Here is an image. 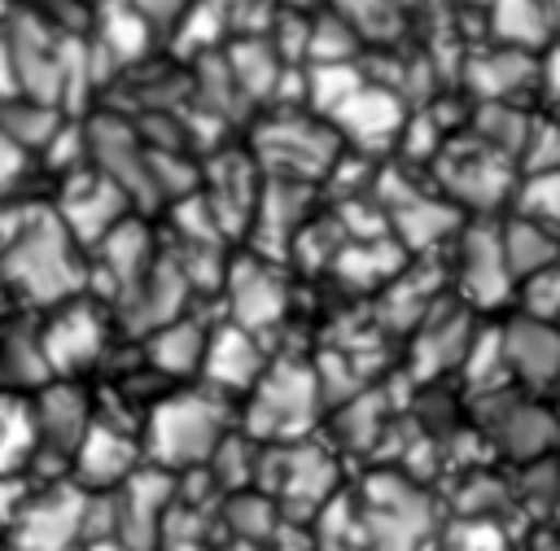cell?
<instances>
[{"label": "cell", "mask_w": 560, "mask_h": 551, "mask_svg": "<svg viewBox=\"0 0 560 551\" xmlns=\"http://www.w3.org/2000/svg\"><path fill=\"white\" fill-rule=\"evenodd\" d=\"M4 276L13 284L26 289V297L35 302H66L74 293H83L88 284V262L79 258V241L70 236V227L57 219V210H35L9 241V258H4Z\"/></svg>", "instance_id": "6da1fadb"}, {"label": "cell", "mask_w": 560, "mask_h": 551, "mask_svg": "<svg viewBox=\"0 0 560 551\" xmlns=\"http://www.w3.org/2000/svg\"><path fill=\"white\" fill-rule=\"evenodd\" d=\"M354 512L368 551H420L438 534V507L429 490H420L416 477L398 468L368 472Z\"/></svg>", "instance_id": "7a4b0ae2"}, {"label": "cell", "mask_w": 560, "mask_h": 551, "mask_svg": "<svg viewBox=\"0 0 560 551\" xmlns=\"http://www.w3.org/2000/svg\"><path fill=\"white\" fill-rule=\"evenodd\" d=\"M144 446L149 459L166 472H184V468H201L210 459V450L219 446V437L228 433V398L214 389H188V394H171L149 411V429H144Z\"/></svg>", "instance_id": "3957f363"}, {"label": "cell", "mask_w": 560, "mask_h": 551, "mask_svg": "<svg viewBox=\"0 0 560 551\" xmlns=\"http://www.w3.org/2000/svg\"><path fill=\"white\" fill-rule=\"evenodd\" d=\"M254 485L276 499L280 516L311 520L341 490V468H337V455L328 446L311 442V437H298V442H262L258 446Z\"/></svg>", "instance_id": "277c9868"}, {"label": "cell", "mask_w": 560, "mask_h": 551, "mask_svg": "<svg viewBox=\"0 0 560 551\" xmlns=\"http://www.w3.org/2000/svg\"><path fill=\"white\" fill-rule=\"evenodd\" d=\"M324 415L315 372L302 359H280L267 363V372L254 380L249 402L241 411V433L254 442H298L311 437L315 420Z\"/></svg>", "instance_id": "5b68a950"}, {"label": "cell", "mask_w": 560, "mask_h": 551, "mask_svg": "<svg viewBox=\"0 0 560 551\" xmlns=\"http://www.w3.org/2000/svg\"><path fill=\"white\" fill-rule=\"evenodd\" d=\"M341 149L346 144L332 122H319L306 109H276L254 127V162L276 179L319 184Z\"/></svg>", "instance_id": "8992f818"}, {"label": "cell", "mask_w": 560, "mask_h": 551, "mask_svg": "<svg viewBox=\"0 0 560 551\" xmlns=\"http://www.w3.org/2000/svg\"><path fill=\"white\" fill-rule=\"evenodd\" d=\"M433 179L455 206L499 210L512 197L516 162L508 153L481 144L472 131H464L459 140H442V149L433 153Z\"/></svg>", "instance_id": "52a82bcc"}, {"label": "cell", "mask_w": 560, "mask_h": 551, "mask_svg": "<svg viewBox=\"0 0 560 551\" xmlns=\"http://www.w3.org/2000/svg\"><path fill=\"white\" fill-rule=\"evenodd\" d=\"M223 302H228V324L254 332V337H267L271 328L284 324L289 315V280L280 271V262L271 258H232L228 271H223Z\"/></svg>", "instance_id": "ba28073f"}, {"label": "cell", "mask_w": 560, "mask_h": 551, "mask_svg": "<svg viewBox=\"0 0 560 551\" xmlns=\"http://www.w3.org/2000/svg\"><path fill=\"white\" fill-rule=\"evenodd\" d=\"M411 380L429 385L446 372H459V359L477 332V310L468 302H451V297H438L429 306V315L411 328Z\"/></svg>", "instance_id": "9c48e42d"}, {"label": "cell", "mask_w": 560, "mask_h": 551, "mask_svg": "<svg viewBox=\"0 0 560 551\" xmlns=\"http://www.w3.org/2000/svg\"><path fill=\"white\" fill-rule=\"evenodd\" d=\"M402 118H407V101H402L398 92H389L385 83H372V79H363V83L328 114V122H332V131L341 136V144H350V149H359V153H368V157L394 149V140H398V131H402Z\"/></svg>", "instance_id": "30bf717a"}, {"label": "cell", "mask_w": 560, "mask_h": 551, "mask_svg": "<svg viewBox=\"0 0 560 551\" xmlns=\"http://www.w3.org/2000/svg\"><path fill=\"white\" fill-rule=\"evenodd\" d=\"M311 206H315V184L267 175L262 188H258L249 227H245V232H254V254L258 258H271V262H284L293 236L311 219Z\"/></svg>", "instance_id": "8fae6325"}, {"label": "cell", "mask_w": 560, "mask_h": 551, "mask_svg": "<svg viewBox=\"0 0 560 551\" xmlns=\"http://www.w3.org/2000/svg\"><path fill=\"white\" fill-rule=\"evenodd\" d=\"M201 179H206L201 197H206L219 232L241 236L249 227V214H254V201H258V188H262V166L254 162V153L223 149L201 166Z\"/></svg>", "instance_id": "7c38bea8"}, {"label": "cell", "mask_w": 560, "mask_h": 551, "mask_svg": "<svg viewBox=\"0 0 560 551\" xmlns=\"http://www.w3.org/2000/svg\"><path fill=\"white\" fill-rule=\"evenodd\" d=\"M512 271L503 258V241L494 223L459 227V297L472 310H494L512 297Z\"/></svg>", "instance_id": "4fadbf2b"}, {"label": "cell", "mask_w": 560, "mask_h": 551, "mask_svg": "<svg viewBox=\"0 0 560 551\" xmlns=\"http://www.w3.org/2000/svg\"><path fill=\"white\" fill-rule=\"evenodd\" d=\"M66 188H70V192L61 197L57 219L70 227V236H74L79 245H96L118 219H127L131 197H127L114 179H105L96 166H92V171H88V166L74 171Z\"/></svg>", "instance_id": "5bb4252c"}, {"label": "cell", "mask_w": 560, "mask_h": 551, "mask_svg": "<svg viewBox=\"0 0 560 551\" xmlns=\"http://www.w3.org/2000/svg\"><path fill=\"white\" fill-rule=\"evenodd\" d=\"M262 372H267L262 337H254L236 324H219L214 332H206V354H201L206 389H214L223 398L228 394H249Z\"/></svg>", "instance_id": "9a60e30c"}, {"label": "cell", "mask_w": 560, "mask_h": 551, "mask_svg": "<svg viewBox=\"0 0 560 551\" xmlns=\"http://www.w3.org/2000/svg\"><path fill=\"white\" fill-rule=\"evenodd\" d=\"M88 534V499L79 490L44 494L13 516V538H22V551H70Z\"/></svg>", "instance_id": "2e32d148"}, {"label": "cell", "mask_w": 560, "mask_h": 551, "mask_svg": "<svg viewBox=\"0 0 560 551\" xmlns=\"http://www.w3.org/2000/svg\"><path fill=\"white\" fill-rule=\"evenodd\" d=\"M503 359H508V376L542 389L560 380V328L534 315H516L503 328Z\"/></svg>", "instance_id": "e0dca14e"}, {"label": "cell", "mask_w": 560, "mask_h": 551, "mask_svg": "<svg viewBox=\"0 0 560 551\" xmlns=\"http://www.w3.org/2000/svg\"><path fill=\"white\" fill-rule=\"evenodd\" d=\"M464 87L477 101H521L529 87H538V57L525 48H472L464 66Z\"/></svg>", "instance_id": "ac0fdd59"}, {"label": "cell", "mask_w": 560, "mask_h": 551, "mask_svg": "<svg viewBox=\"0 0 560 551\" xmlns=\"http://www.w3.org/2000/svg\"><path fill=\"white\" fill-rule=\"evenodd\" d=\"M57 319L44 328V341H39V359L48 363V372H74V367H88L101 345H105V319L83 306V302H57Z\"/></svg>", "instance_id": "d6986e66"}, {"label": "cell", "mask_w": 560, "mask_h": 551, "mask_svg": "<svg viewBox=\"0 0 560 551\" xmlns=\"http://www.w3.org/2000/svg\"><path fill=\"white\" fill-rule=\"evenodd\" d=\"M389 214V232L407 254H433L438 245H446L451 236H459V206L442 192H416L398 206L385 210Z\"/></svg>", "instance_id": "ffe728a7"}, {"label": "cell", "mask_w": 560, "mask_h": 551, "mask_svg": "<svg viewBox=\"0 0 560 551\" xmlns=\"http://www.w3.org/2000/svg\"><path fill=\"white\" fill-rule=\"evenodd\" d=\"M407 262H411V254L394 241V232H385V236H368V241H346V245L337 249V258L328 262V271H332L346 289L372 293V289H381L385 280H394Z\"/></svg>", "instance_id": "44dd1931"}, {"label": "cell", "mask_w": 560, "mask_h": 551, "mask_svg": "<svg viewBox=\"0 0 560 551\" xmlns=\"http://www.w3.org/2000/svg\"><path fill=\"white\" fill-rule=\"evenodd\" d=\"M136 442L122 437L118 429L109 424H88V433L79 437L74 446V459H79V481L92 485V490H118L131 472H136Z\"/></svg>", "instance_id": "7402d4cb"}, {"label": "cell", "mask_w": 560, "mask_h": 551, "mask_svg": "<svg viewBox=\"0 0 560 551\" xmlns=\"http://www.w3.org/2000/svg\"><path fill=\"white\" fill-rule=\"evenodd\" d=\"M486 35H494V44L538 52L560 31H556L547 0H490L486 4Z\"/></svg>", "instance_id": "603a6c76"}, {"label": "cell", "mask_w": 560, "mask_h": 551, "mask_svg": "<svg viewBox=\"0 0 560 551\" xmlns=\"http://www.w3.org/2000/svg\"><path fill=\"white\" fill-rule=\"evenodd\" d=\"M96 245H101V267L114 276V293H127L158 258L153 232L140 219H118Z\"/></svg>", "instance_id": "cb8c5ba5"}, {"label": "cell", "mask_w": 560, "mask_h": 551, "mask_svg": "<svg viewBox=\"0 0 560 551\" xmlns=\"http://www.w3.org/2000/svg\"><path fill=\"white\" fill-rule=\"evenodd\" d=\"M433 302H438V276H433V271H411V267H402L394 280L381 284L376 319H381V328H389V332H411V328L429 315Z\"/></svg>", "instance_id": "d4e9b609"}, {"label": "cell", "mask_w": 560, "mask_h": 551, "mask_svg": "<svg viewBox=\"0 0 560 551\" xmlns=\"http://www.w3.org/2000/svg\"><path fill=\"white\" fill-rule=\"evenodd\" d=\"M490 433H494V442H499V450H503L508 459H538V455H547V450L556 446L560 424H556L551 411H542V407L516 398V402L490 424Z\"/></svg>", "instance_id": "484cf974"}, {"label": "cell", "mask_w": 560, "mask_h": 551, "mask_svg": "<svg viewBox=\"0 0 560 551\" xmlns=\"http://www.w3.org/2000/svg\"><path fill=\"white\" fill-rule=\"evenodd\" d=\"M223 61H228V74H232L236 92L249 105L271 101V87H276L284 61L276 57V48H271L267 35H236V44L223 52Z\"/></svg>", "instance_id": "4316f807"}, {"label": "cell", "mask_w": 560, "mask_h": 551, "mask_svg": "<svg viewBox=\"0 0 560 551\" xmlns=\"http://www.w3.org/2000/svg\"><path fill=\"white\" fill-rule=\"evenodd\" d=\"M201 354H206V324H197V319L175 315L171 324L153 328V337H149V363L162 376H175V380L197 376Z\"/></svg>", "instance_id": "83f0119b"}, {"label": "cell", "mask_w": 560, "mask_h": 551, "mask_svg": "<svg viewBox=\"0 0 560 551\" xmlns=\"http://www.w3.org/2000/svg\"><path fill=\"white\" fill-rule=\"evenodd\" d=\"M499 241H503V258H508V271H512L516 284L560 258V232L556 227H542L534 219H521V214H512L499 227Z\"/></svg>", "instance_id": "f1b7e54d"}, {"label": "cell", "mask_w": 560, "mask_h": 551, "mask_svg": "<svg viewBox=\"0 0 560 551\" xmlns=\"http://www.w3.org/2000/svg\"><path fill=\"white\" fill-rule=\"evenodd\" d=\"M385 424H389V394L385 389H359L354 398L337 402L332 407V429H337V442L350 446V450H376V442L385 437Z\"/></svg>", "instance_id": "f546056e"}, {"label": "cell", "mask_w": 560, "mask_h": 551, "mask_svg": "<svg viewBox=\"0 0 560 551\" xmlns=\"http://www.w3.org/2000/svg\"><path fill=\"white\" fill-rule=\"evenodd\" d=\"M31 420H35V437H52L61 450H74L79 437H83L88 424H92L88 398H83L79 389H70V385H52V389L39 398V407L31 411Z\"/></svg>", "instance_id": "4dcf8cb0"}, {"label": "cell", "mask_w": 560, "mask_h": 551, "mask_svg": "<svg viewBox=\"0 0 560 551\" xmlns=\"http://www.w3.org/2000/svg\"><path fill=\"white\" fill-rule=\"evenodd\" d=\"M276 520H280V507H276V499H271L267 490H258V485L232 490V494L223 499V525H228V534H232L236 542L262 547V542L271 538Z\"/></svg>", "instance_id": "1f68e13d"}, {"label": "cell", "mask_w": 560, "mask_h": 551, "mask_svg": "<svg viewBox=\"0 0 560 551\" xmlns=\"http://www.w3.org/2000/svg\"><path fill=\"white\" fill-rule=\"evenodd\" d=\"M525 127H529V114H525L516 101H477V109H472V118H468V131H472L481 144L508 153L512 162H516V149H521V140H525Z\"/></svg>", "instance_id": "d6a6232c"}, {"label": "cell", "mask_w": 560, "mask_h": 551, "mask_svg": "<svg viewBox=\"0 0 560 551\" xmlns=\"http://www.w3.org/2000/svg\"><path fill=\"white\" fill-rule=\"evenodd\" d=\"M258 446L262 442H254L249 433H223L219 437V446L210 450V459H206V472H210V481L219 485V490H245V485H254V468H258Z\"/></svg>", "instance_id": "836d02e7"}, {"label": "cell", "mask_w": 560, "mask_h": 551, "mask_svg": "<svg viewBox=\"0 0 560 551\" xmlns=\"http://www.w3.org/2000/svg\"><path fill=\"white\" fill-rule=\"evenodd\" d=\"M302 70H306V109H315L319 118H328L363 83L359 61H311Z\"/></svg>", "instance_id": "e575fe53"}, {"label": "cell", "mask_w": 560, "mask_h": 551, "mask_svg": "<svg viewBox=\"0 0 560 551\" xmlns=\"http://www.w3.org/2000/svg\"><path fill=\"white\" fill-rule=\"evenodd\" d=\"M359 44H363L359 31L337 9L311 13V35H306V61L302 66H311V61H359L363 57Z\"/></svg>", "instance_id": "d590c367"}, {"label": "cell", "mask_w": 560, "mask_h": 551, "mask_svg": "<svg viewBox=\"0 0 560 551\" xmlns=\"http://www.w3.org/2000/svg\"><path fill=\"white\" fill-rule=\"evenodd\" d=\"M153 26L127 4V0H105L101 9V48H109L118 61H136L149 44Z\"/></svg>", "instance_id": "8d00e7d4"}, {"label": "cell", "mask_w": 560, "mask_h": 551, "mask_svg": "<svg viewBox=\"0 0 560 551\" xmlns=\"http://www.w3.org/2000/svg\"><path fill=\"white\" fill-rule=\"evenodd\" d=\"M508 201L516 206L521 219H534V223L560 232V171H525L512 184Z\"/></svg>", "instance_id": "74e56055"}, {"label": "cell", "mask_w": 560, "mask_h": 551, "mask_svg": "<svg viewBox=\"0 0 560 551\" xmlns=\"http://www.w3.org/2000/svg\"><path fill=\"white\" fill-rule=\"evenodd\" d=\"M459 372L468 380V389H499L503 376H508V359H503V332L499 328H477L464 359H459Z\"/></svg>", "instance_id": "f35d334b"}, {"label": "cell", "mask_w": 560, "mask_h": 551, "mask_svg": "<svg viewBox=\"0 0 560 551\" xmlns=\"http://www.w3.org/2000/svg\"><path fill=\"white\" fill-rule=\"evenodd\" d=\"M341 245H346V232H341L337 214H328V219H306L302 232H298L293 245H289V258H298L306 271H328V262L337 258Z\"/></svg>", "instance_id": "ab89813d"}, {"label": "cell", "mask_w": 560, "mask_h": 551, "mask_svg": "<svg viewBox=\"0 0 560 551\" xmlns=\"http://www.w3.org/2000/svg\"><path fill=\"white\" fill-rule=\"evenodd\" d=\"M516 171H560V122L556 118H529L525 140L516 149Z\"/></svg>", "instance_id": "60d3db41"}, {"label": "cell", "mask_w": 560, "mask_h": 551, "mask_svg": "<svg viewBox=\"0 0 560 551\" xmlns=\"http://www.w3.org/2000/svg\"><path fill=\"white\" fill-rule=\"evenodd\" d=\"M438 551H508V534L494 516H459L438 538Z\"/></svg>", "instance_id": "b9f144b4"}, {"label": "cell", "mask_w": 560, "mask_h": 551, "mask_svg": "<svg viewBox=\"0 0 560 551\" xmlns=\"http://www.w3.org/2000/svg\"><path fill=\"white\" fill-rule=\"evenodd\" d=\"M442 140H446V131H442V122L429 114V109H420V114H407L402 118V131H398V153H402V162H433V153L442 149Z\"/></svg>", "instance_id": "7bdbcfd3"}, {"label": "cell", "mask_w": 560, "mask_h": 551, "mask_svg": "<svg viewBox=\"0 0 560 551\" xmlns=\"http://www.w3.org/2000/svg\"><path fill=\"white\" fill-rule=\"evenodd\" d=\"M521 315L556 324V315H560V258L521 280Z\"/></svg>", "instance_id": "ee69618b"}, {"label": "cell", "mask_w": 560, "mask_h": 551, "mask_svg": "<svg viewBox=\"0 0 560 551\" xmlns=\"http://www.w3.org/2000/svg\"><path fill=\"white\" fill-rule=\"evenodd\" d=\"M262 547L267 551H319L311 520H298V516H280L276 529H271V538Z\"/></svg>", "instance_id": "f6af8a7d"}, {"label": "cell", "mask_w": 560, "mask_h": 551, "mask_svg": "<svg viewBox=\"0 0 560 551\" xmlns=\"http://www.w3.org/2000/svg\"><path fill=\"white\" fill-rule=\"evenodd\" d=\"M499 503H503V485L490 481V477H477L472 485L459 490V507H464V516H490V507H499Z\"/></svg>", "instance_id": "bcb514c9"}, {"label": "cell", "mask_w": 560, "mask_h": 551, "mask_svg": "<svg viewBox=\"0 0 560 551\" xmlns=\"http://www.w3.org/2000/svg\"><path fill=\"white\" fill-rule=\"evenodd\" d=\"M153 31H171L175 22H179V13L192 4V0H127Z\"/></svg>", "instance_id": "7dc6e473"}, {"label": "cell", "mask_w": 560, "mask_h": 551, "mask_svg": "<svg viewBox=\"0 0 560 551\" xmlns=\"http://www.w3.org/2000/svg\"><path fill=\"white\" fill-rule=\"evenodd\" d=\"M538 87L551 105H560V39H551L538 57Z\"/></svg>", "instance_id": "c3c4849f"}, {"label": "cell", "mask_w": 560, "mask_h": 551, "mask_svg": "<svg viewBox=\"0 0 560 551\" xmlns=\"http://www.w3.org/2000/svg\"><path fill=\"white\" fill-rule=\"evenodd\" d=\"M88 551H131L122 538H114V534H105V538H92L88 542Z\"/></svg>", "instance_id": "681fc988"}, {"label": "cell", "mask_w": 560, "mask_h": 551, "mask_svg": "<svg viewBox=\"0 0 560 551\" xmlns=\"http://www.w3.org/2000/svg\"><path fill=\"white\" fill-rule=\"evenodd\" d=\"M276 4H284V9H311L315 0H276Z\"/></svg>", "instance_id": "f907efd6"}, {"label": "cell", "mask_w": 560, "mask_h": 551, "mask_svg": "<svg viewBox=\"0 0 560 551\" xmlns=\"http://www.w3.org/2000/svg\"><path fill=\"white\" fill-rule=\"evenodd\" d=\"M228 551H258V547H254V542H232Z\"/></svg>", "instance_id": "816d5d0a"}, {"label": "cell", "mask_w": 560, "mask_h": 551, "mask_svg": "<svg viewBox=\"0 0 560 551\" xmlns=\"http://www.w3.org/2000/svg\"><path fill=\"white\" fill-rule=\"evenodd\" d=\"M556 122H560V105H556Z\"/></svg>", "instance_id": "f5cc1de1"}, {"label": "cell", "mask_w": 560, "mask_h": 551, "mask_svg": "<svg viewBox=\"0 0 560 551\" xmlns=\"http://www.w3.org/2000/svg\"><path fill=\"white\" fill-rule=\"evenodd\" d=\"M556 328H560V315H556Z\"/></svg>", "instance_id": "db71d44e"}]
</instances>
